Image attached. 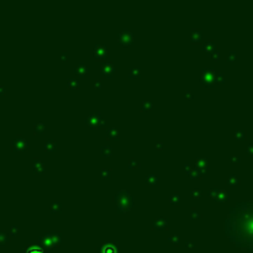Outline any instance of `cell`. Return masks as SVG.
<instances>
[{"mask_svg":"<svg viewBox=\"0 0 253 253\" xmlns=\"http://www.w3.org/2000/svg\"><path fill=\"white\" fill-rule=\"evenodd\" d=\"M132 38H134V36H132V34L130 32L129 30H123L122 32L119 35V42L121 45H123V46L130 45L132 42Z\"/></svg>","mask_w":253,"mask_h":253,"instance_id":"cell-1","label":"cell"},{"mask_svg":"<svg viewBox=\"0 0 253 253\" xmlns=\"http://www.w3.org/2000/svg\"><path fill=\"white\" fill-rule=\"evenodd\" d=\"M27 148V141L22 137H16L13 141V149L14 151H25Z\"/></svg>","mask_w":253,"mask_h":253,"instance_id":"cell-2","label":"cell"},{"mask_svg":"<svg viewBox=\"0 0 253 253\" xmlns=\"http://www.w3.org/2000/svg\"><path fill=\"white\" fill-rule=\"evenodd\" d=\"M114 72H115V67H114V64H112L111 62H106V63H104V64H103L101 73L105 77H111L114 74Z\"/></svg>","mask_w":253,"mask_h":253,"instance_id":"cell-3","label":"cell"},{"mask_svg":"<svg viewBox=\"0 0 253 253\" xmlns=\"http://www.w3.org/2000/svg\"><path fill=\"white\" fill-rule=\"evenodd\" d=\"M94 56H95V58H99V59L105 58V56H106V46H104V45L95 46V47H94Z\"/></svg>","mask_w":253,"mask_h":253,"instance_id":"cell-4","label":"cell"},{"mask_svg":"<svg viewBox=\"0 0 253 253\" xmlns=\"http://www.w3.org/2000/svg\"><path fill=\"white\" fill-rule=\"evenodd\" d=\"M153 225H154V229L157 230H163L167 225V220L163 218V217H158V218H154L153 220Z\"/></svg>","mask_w":253,"mask_h":253,"instance_id":"cell-5","label":"cell"},{"mask_svg":"<svg viewBox=\"0 0 253 253\" xmlns=\"http://www.w3.org/2000/svg\"><path fill=\"white\" fill-rule=\"evenodd\" d=\"M74 72L78 74V75H80V77H83V75H85L86 73H89V68L84 64V63H79V64L75 67V69H74Z\"/></svg>","mask_w":253,"mask_h":253,"instance_id":"cell-6","label":"cell"},{"mask_svg":"<svg viewBox=\"0 0 253 253\" xmlns=\"http://www.w3.org/2000/svg\"><path fill=\"white\" fill-rule=\"evenodd\" d=\"M34 168H35V172H36V173H42L45 166H43V163L41 162V160L36 158V160L34 161Z\"/></svg>","mask_w":253,"mask_h":253,"instance_id":"cell-7","label":"cell"},{"mask_svg":"<svg viewBox=\"0 0 253 253\" xmlns=\"http://www.w3.org/2000/svg\"><path fill=\"white\" fill-rule=\"evenodd\" d=\"M35 132L36 134H43L45 132V123H42V122L35 123Z\"/></svg>","mask_w":253,"mask_h":253,"instance_id":"cell-8","label":"cell"},{"mask_svg":"<svg viewBox=\"0 0 253 253\" xmlns=\"http://www.w3.org/2000/svg\"><path fill=\"white\" fill-rule=\"evenodd\" d=\"M9 241V236L5 231H0V244H5Z\"/></svg>","mask_w":253,"mask_h":253,"instance_id":"cell-9","label":"cell"},{"mask_svg":"<svg viewBox=\"0 0 253 253\" xmlns=\"http://www.w3.org/2000/svg\"><path fill=\"white\" fill-rule=\"evenodd\" d=\"M140 74H141V72H140L138 68H131L129 71V75L131 78H137V77H140Z\"/></svg>","mask_w":253,"mask_h":253,"instance_id":"cell-10","label":"cell"},{"mask_svg":"<svg viewBox=\"0 0 253 253\" xmlns=\"http://www.w3.org/2000/svg\"><path fill=\"white\" fill-rule=\"evenodd\" d=\"M78 80L77 79H73V78H69L68 80H67V85H68V88L69 89H74L75 86H78Z\"/></svg>","mask_w":253,"mask_h":253,"instance_id":"cell-11","label":"cell"},{"mask_svg":"<svg viewBox=\"0 0 253 253\" xmlns=\"http://www.w3.org/2000/svg\"><path fill=\"white\" fill-rule=\"evenodd\" d=\"M108 135H109V137H110V138L116 140V138H117V136H119V131H117L115 127H112V129H110V130L108 131Z\"/></svg>","mask_w":253,"mask_h":253,"instance_id":"cell-12","label":"cell"},{"mask_svg":"<svg viewBox=\"0 0 253 253\" xmlns=\"http://www.w3.org/2000/svg\"><path fill=\"white\" fill-rule=\"evenodd\" d=\"M45 148H46V151H54V148H56V142L54 141H47L46 143H45Z\"/></svg>","mask_w":253,"mask_h":253,"instance_id":"cell-13","label":"cell"},{"mask_svg":"<svg viewBox=\"0 0 253 253\" xmlns=\"http://www.w3.org/2000/svg\"><path fill=\"white\" fill-rule=\"evenodd\" d=\"M111 153H112V149H111V147L110 146H103L101 147V154L103 156H111Z\"/></svg>","mask_w":253,"mask_h":253,"instance_id":"cell-14","label":"cell"},{"mask_svg":"<svg viewBox=\"0 0 253 253\" xmlns=\"http://www.w3.org/2000/svg\"><path fill=\"white\" fill-rule=\"evenodd\" d=\"M157 180H158V178H157V175H154V174H149V175L146 177V182H147L148 184H156Z\"/></svg>","mask_w":253,"mask_h":253,"instance_id":"cell-15","label":"cell"},{"mask_svg":"<svg viewBox=\"0 0 253 253\" xmlns=\"http://www.w3.org/2000/svg\"><path fill=\"white\" fill-rule=\"evenodd\" d=\"M169 200V203H172V204H179V201H180V198H179V194H173V195H170V198L168 199Z\"/></svg>","mask_w":253,"mask_h":253,"instance_id":"cell-16","label":"cell"},{"mask_svg":"<svg viewBox=\"0 0 253 253\" xmlns=\"http://www.w3.org/2000/svg\"><path fill=\"white\" fill-rule=\"evenodd\" d=\"M100 177L104 178V179H110V177H111V172H110V170H106V169H103V170L100 172Z\"/></svg>","mask_w":253,"mask_h":253,"instance_id":"cell-17","label":"cell"},{"mask_svg":"<svg viewBox=\"0 0 253 253\" xmlns=\"http://www.w3.org/2000/svg\"><path fill=\"white\" fill-rule=\"evenodd\" d=\"M129 167L130 168H138L140 167V162H137L135 158H131L130 162H129Z\"/></svg>","mask_w":253,"mask_h":253,"instance_id":"cell-18","label":"cell"},{"mask_svg":"<svg viewBox=\"0 0 253 253\" xmlns=\"http://www.w3.org/2000/svg\"><path fill=\"white\" fill-rule=\"evenodd\" d=\"M104 253H116V248L110 246V244H108V246L104 247Z\"/></svg>","mask_w":253,"mask_h":253,"instance_id":"cell-19","label":"cell"},{"mask_svg":"<svg viewBox=\"0 0 253 253\" xmlns=\"http://www.w3.org/2000/svg\"><path fill=\"white\" fill-rule=\"evenodd\" d=\"M51 211L52 212H56V211H61V204L58 203H54L51 205Z\"/></svg>","mask_w":253,"mask_h":253,"instance_id":"cell-20","label":"cell"},{"mask_svg":"<svg viewBox=\"0 0 253 253\" xmlns=\"http://www.w3.org/2000/svg\"><path fill=\"white\" fill-rule=\"evenodd\" d=\"M27 253H43V252H42V249L38 248V247H32V248H30V249L27 251Z\"/></svg>","mask_w":253,"mask_h":253,"instance_id":"cell-21","label":"cell"},{"mask_svg":"<svg viewBox=\"0 0 253 253\" xmlns=\"http://www.w3.org/2000/svg\"><path fill=\"white\" fill-rule=\"evenodd\" d=\"M9 232L11 233V235H17V232H19V227L17 226H10L9 227Z\"/></svg>","mask_w":253,"mask_h":253,"instance_id":"cell-22","label":"cell"},{"mask_svg":"<svg viewBox=\"0 0 253 253\" xmlns=\"http://www.w3.org/2000/svg\"><path fill=\"white\" fill-rule=\"evenodd\" d=\"M192 36H193V40H194V41H199V40L201 38V31H199V34H198V35H196L195 31H193Z\"/></svg>","mask_w":253,"mask_h":253,"instance_id":"cell-23","label":"cell"},{"mask_svg":"<svg viewBox=\"0 0 253 253\" xmlns=\"http://www.w3.org/2000/svg\"><path fill=\"white\" fill-rule=\"evenodd\" d=\"M210 47H212V48H216V45H215L214 42H207V43H205V45H204V48H205V51H210V50H209Z\"/></svg>","mask_w":253,"mask_h":253,"instance_id":"cell-24","label":"cell"},{"mask_svg":"<svg viewBox=\"0 0 253 253\" xmlns=\"http://www.w3.org/2000/svg\"><path fill=\"white\" fill-rule=\"evenodd\" d=\"M146 108H148V109L152 108V103H151V101H143V104H142V109H143V110H147Z\"/></svg>","mask_w":253,"mask_h":253,"instance_id":"cell-25","label":"cell"},{"mask_svg":"<svg viewBox=\"0 0 253 253\" xmlns=\"http://www.w3.org/2000/svg\"><path fill=\"white\" fill-rule=\"evenodd\" d=\"M5 93H6L5 85H3V84H0V95H5Z\"/></svg>","mask_w":253,"mask_h":253,"instance_id":"cell-26","label":"cell"},{"mask_svg":"<svg viewBox=\"0 0 253 253\" xmlns=\"http://www.w3.org/2000/svg\"><path fill=\"white\" fill-rule=\"evenodd\" d=\"M192 195H193V196H198V198H199V196L201 195V192H200V190H193V192H192Z\"/></svg>","mask_w":253,"mask_h":253,"instance_id":"cell-27","label":"cell"},{"mask_svg":"<svg viewBox=\"0 0 253 253\" xmlns=\"http://www.w3.org/2000/svg\"><path fill=\"white\" fill-rule=\"evenodd\" d=\"M192 216H193V218H196L195 216H198V217H200V216H201V214H200V212H196L195 210H193V211H192Z\"/></svg>","mask_w":253,"mask_h":253,"instance_id":"cell-28","label":"cell"},{"mask_svg":"<svg viewBox=\"0 0 253 253\" xmlns=\"http://www.w3.org/2000/svg\"><path fill=\"white\" fill-rule=\"evenodd\" d=\"M94 85H95V86H100L101 84H100V83H98V82H95V83H94Z\"/></svg>","mask_w":253,"mask_h":253,"instance_id":"cell-29","label":"cell"}]
</instances>
